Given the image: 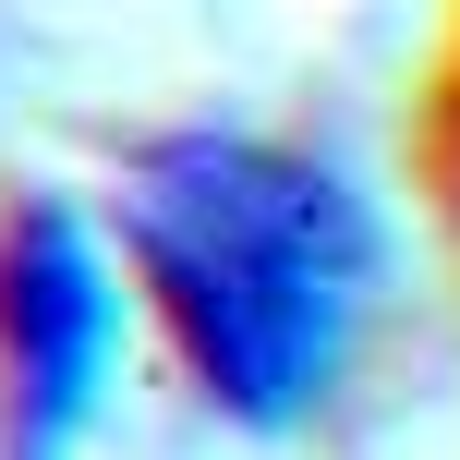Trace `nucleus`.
I'll list each match as a JSON object with an SVG mask.
<instances>
[{
  "label": "nucleus",
  "mask_w": 460,
  "mask_h": 460,
  "mask_svg": "<svg viewBox=\"0 0 460 460\" xmlns=\"http://www.w3.org/2000/svg\"><path fill=\"white\" fill-rule=\"evenodd\" d=\"M121 267L218 424L291 437L327 412L376 315V207L279 134H158L121 170Z\"/></svg>",
  "instance_id": "1"
},
{
  "label": "nucleus",
  "mask_w": 460,
  "mask_h": 460,
  "mask_svg": "<svg viewBox=\"0 0 460 460\" xmlns=\"http://www.w3.org/2000/svg\"><path fill=\"white\" fill-rule=\"evenodd\" d=\"M121 364V267L73 194L0 207V460H73Z\"/></svg>",
  "instance_id": "2"
}]
</instances>
